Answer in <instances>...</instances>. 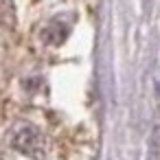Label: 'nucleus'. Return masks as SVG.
<instances>
[{
	"label": "nucleus",
	"instance_id": "obj_1",
	"mask_svg": "<svg viewBox=\"0 0 160 160\" xmlns=\"http://www.w3.org/2000/svg\"><path fill=\"white\" fill-rule=\"evenodd\" d=\"M11 145L20 153L33 160H46V138L33 125H18L11 134Z\"/></svg>",
	"mask_w": 160,
	"mask_h": 160
},
{
	"label": "nucleus",
	"instance_id": "obj_3",
	"mask_svg": "<svg viewBox=\"0 0 160 160\" xmlns=\"http://www.w3.org/2000/svg\"><path fill=\"white\" fill-rule=\"evenodd\" d=\"M16 27V7L11 0H0V31H11Z\"/></svg>",
	"mask_w": 160,
	"mask_h": 160
},
{
	"label": "nucleus",
	"instance_id": "obj_4",
	"mask_svg": "<svg viewBox=\"0 0 160 160\" xmlns=\"http://www.w3.org/2000/svg\"><path fill=\"white\" fill-rule=\"evenodd\" d=\"M156 97L160 99V70L156 72Z\"/></svg>",
	"mask_w": 160,
	"mask_h": 160
},
{
	"label": "nucleus",
	"instance_id": "obj_2",
	"mask_svg": "<svg viewBox=\"0 0 160 160\" xmlns=\"http://www.w3.org/2000/svg\"><path fill=\"white\" fill-rule=\"evenodd\" d=\"M66 38H68V24H66L64 20H59V18H55L53 22H48V24L42 29V40H44L46 44H51V46L64 44Z\"/></svg>",
	"mask_w": 160,
	"mask_h": 160
}]
</instances>
